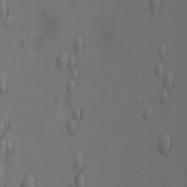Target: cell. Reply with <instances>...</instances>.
Returning <instances> with one entry per match:
<instances>
[{"instance_id": "obj_1", "label": "cell", "mask_w": 187, "mask_h": 187, "mask_svg": "<svg viewBox=\"0 0 187 187\" xmlns=\"http://www.w3.org/2000/svg\"><path fill=\"white\" fill-rule=\"evenodd\" d=\"M171 146L172 140L169 134L165 133L158 137L157 140V147L161 155H167L171 150Z\"/></svg>"}, {"instance_id": "obj_2", "label": "cell", "mask_w": 187, "mask_h": 187, "mask_svg": "<svg viewBox=\"0 0 187 187\" xmlns=\"http://www.w3.org/2000/svg\"><path fill=\"white\" fill-rule=\"evenodd\" d=\"M69 57L66 52H61L59 53L56 58L57 68L61 70H64L68 64Z\"/></svg>"}, {"instance_id": "obj_3", "label": "cell", "mask_w": 187, "mask_h": 187, "mask_svg": "<svg viewBox=\"0 0 187 187\" xmlns=\"http://www.w3.org/2000/svg\"><path fill=\"white\" fill-rule=\"evenodd\" d=\"M149 9L150 13L153 17H158L161 7V3L160 0H150L149 1Z\"/></svg>"}, {"instance_id": "obj_4", "label": "cell", "mask_w": 187, "mask_h": 187, "mask_svg": "<svg viewBox=\"0 0 187 187\" xmlns=\"http://www.w3.org/2000/svg\"><path fill=\"white\" fill-rule=\"evenodd\" d=\"M174 76L170 72L166 73L163 76V85L167 90H171L174 87Z\"/></svg>"}, {"instance_id": "obj_5", "label": "cell", "mask_w": 187, "mask_h": 187, "mask_svg": "<svg viewBox=\"0 0 187 187\" xmlns=\"http://www.w3.org/2000/svg\"><path fill=\"white\" fill-rule=\"evenodd\" d=\"M84 155L81 152L76 153L73 159V165L74 169L76 171L81 170L84 166Z\"/></svg>"}, {"instance_id": "obj_6", "label": "cell", "mask_w": 187, "mask_h": 187, "mask_svg": "<svg viewBox=\"0 0 187 187\" xmlns=\"http://www.w3.org/2000/svg\"><path fill=\"white\" fill-rule=\"evenodd\" d=\"M21 187H35L36 186V181L35 177L31 174L25 175L21 183Z\"/></svg>"}, {"instance_id": "obj_7", "label": "cell", "mask_w": 187, "mask_h": 187, "mask_svg": "<svg viewBox=\"0 0 187 187\" xmlns=\"http://www.w3.org/2000/svg\"><path fill=\"white\" fill-rule=\"evenodd\" d=\"M67 130L68 132L72 136H74L76 134L77 131V125L76 121L73 118L70 119L67 124Z\"/></svg>"}, {"instance_id": "obj_8", "label": "cell", "mask_w": 187, "mask_h": 187, "mask_svg": "<svg viewBox=\"0 0 187 187\" xmlns=\"http://www.w3.org/2000/svg\"><path fill=\"white\" fill-rule=\"evenodd\" d=\"M74 50L77 53H80L84 47V40L81 37H77L75 38L73 43Z\"/></svg>"}, {"instance_id": "obj_9", "label": "cell", "mask_w": 187, "mask_h": 187, "mask_svg": "<svg viewBox=\"0 0 187 187\" xmlns=\"http://www.w3.org/2000/svg\"><path fill=\"white\" fill-rule=\"evenodd\" d=\"M77 83L74 79H70L66 83V91L68 94L72 95L76 90Z\"/></svg>"}, {"instance_id": "obj_10", "label": "cell", "mask_w": 187, "mask_h": 187, "mask_svg": "<svg viewBox=\"0 0 187 187\" xmlns=\"http://www.w3.org/2000/svg\"><path fill=\"white\" fill-rule=\"evenodd\" d=\"M0 12H1L2 20H5L8 13V7L6 2L3 0L0 1Z\"/></svg>"}, {"instance_id": "obj_11", "label": "cell", "mask_w": 187, "mask_h": 187, "mask_svg": "<svg viewBox=\"0 0 187 187\" xmlns=\"http://www.w3.org/2000/svg\"><path fill=\"white\" fill-rule=\"evenodd\" d=\"M74 184L76 187H84L86 186L85 177L82 173H78L74 178Z\"/></svg>"}, {"instance_id": "obj_12", "label": "cell", "mask_w": 187, "mask_h": 187, "mask_svg": "<svg viewBox=\"0 0 187 187\" xmlns=\"http://www.w3.org/2000/svg\"><path fill=\"white\" fill-rule=\"evenodd\" d=\"M153 116V111L152 109L150 106H147L143 111L142 116L145 121H149L151 120Z\"/></svg>"}, {"instance_id": "obj_13", "label": "cell", "mask_w": 187, "mask_h": 187, "mask_svg": "<svg viewBox=\"0 0 187 187\" xmlns=\"http://www.w3.org/2000/svg\"><path fill=\"white\" fill-rule=\"evenodd\" d=\"M72 118L76 121H79L82 119V110L79 106H76L72 111Z\"/></svg>"}, {"instance_id": "obj_14", "label": "cell", "mask_w": 187, "mask_h": 187, "mask_svg": "<svg viewBox=\"0 0 187 187\" xmlns=\"http://www.w3.org/2000/svg\"><path fill=\"white\" fill-rule=\"evenodd\" d=\"M158 58L161 60H163L165 59L166 54V48L164 43H161L158 46Z\"/></svg>"}, {"instance_id": "obj_15", "label": "cell", "mask_w": 187, "mask_h": 187, "mask_svg": "<svg viewBox=\"0 0 187 187\" xmlns=\"http://www.w3.org/2000/svg\"><path fill=\"white\" fill-rule=\"evenodd\" d=\"M168 98H169L168 94L167 91L165 90L161 91L158 95V100L160 103L162 105H165L166 103V102L168 100Z\"/></svg>"}, {"instance_id": "obj_16", "label": "cell", "mask_w": 187, "mask_h": 187, "mask_svg": "<svg viewBox=\"0 0 187 187\" xmlns=\"http://www.w3.org/2000/svg\"><path fill=\"white\" fill-rule=\"evenodd\" d=\"M7 140L4 138H2L1 141H0V153H1V156L4 157L7 153Z\"/></svg>"}, {"instance_id": "obj_17", "label": "cell", "mask_w": 187, "mask_h": 187, "mask_svg": "<svg viewBox=\"0 0 187 187\" xmlns=\"http://www.w3.org/2000/svg\"><path fill=\"white\" fill-rule=\"evenodd\" d=\"M163 72V66L161 63H158L154 66L153 73L154 75L158 77H160Z\"/></svg>"}, {"instance_id": "obj_18", "label": "cell", "mask_w": 187, "mask_h": 187, "mask_svg": "<svg viewBox=\"0 0 187 187\" xmlns=\"http://www.w3.org/2000/svg\"><path fill=\"white\" fill-rule=\"evenodd\" d=\"M76 64V57L74 55H71L70 57H69V61H68V65L69 66V68L72 70L74 68H75V66Z\"/></svg>"}, {"instance_id": "obj_19", "label": "cell", "mask_w": 187, "mask_h": 187, "mask_svg": "<svg viewBox=\"0 0 187 187\" xmlns=\"http://www.w3.org/2000/svg\"><path fill=\"white\" fill-rule=\"evenodd\" d=\"M0 86H1V93H2V95H5L7 94V87L5 82L2 80L1 81V85H0Z\"/></svg>"}, {"instance_id": "obj_20", "label": "cell", "mask_w": 187, "mask_h": 187, "mask_svg": "<svg viewBox=\"0 0 187 187\" xmlns=\"http://www.w3.org/2000/svg\"><path fill=\"white\" fill-rule=\"evenodd\" d=\"M2 120L4 122L5 126H7V128H8V124L10 123V117H9V116L7 113H4L2 115Z\"/></svg>"}, {"instance_id": "obj_21", "label": "cell", "mask_w": 187, "mask_h": 187, "mask_svg": "<svg viewBox=\"0 0 187 187\" xmlns=\"http://www.w3.org/2000/svg\"><path fill=\"white\" fill-rule=\"evenodd\" d=\"M5 125L4 123V122L1 120L0 121V137L2 138L4 133H5Z\"/></svg>"}, {"instance_id": "obj_22", "label": "cell", "mask_w": 187, "mask_h": 187, "mask_svg": "<svg viewBox=\"0 0 187 187\" xmlns=\"http://www.w3.org/2000/svg\"><path fill=\"white\" fill-rule=\"evenodd\" d=\"M165 186H167V187H175V186H176V183L175 182L174 180H168L166 182Z\"/></svg>"}, {"instance_id": "obj_23", "label": "cell", "mask_w": 187, "mask_h": 187, "mask_svg": "<svg viewBox=\"0 0 187 187\" xmlns=\"http://www.w3.org/2000/svg\"><path fill=\"white\" fill-rule=\"evenodd\" d=\"M7 148H8V150L10 151L12 150L13 148V144L12 140L10 138H8V140H7Z\"/></svg>"}, {"instance_id": "obj_24", "label": "cell", "mask_w": 187, "mask_h": 187, "mask_svg": "<svg viewBox=\"0 0 187 187\" xmlns=\"http://www.w3.org/2000/svg\"><path fill=\"white\" fill-rule=\"evenodd\" d=\"M72 74L74 78H76L79 76V71L76 68H74L72 70Z\"/></svg>"}]
</instances>
